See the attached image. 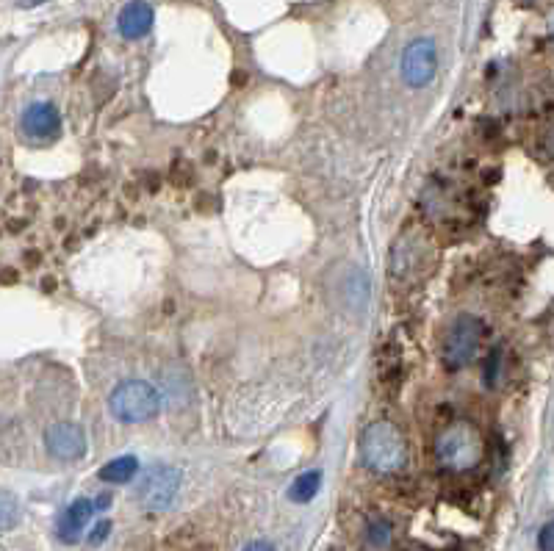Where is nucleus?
Here are the masks:
<instances>
[{
	"instance_id": "f8f14e48",
	"label": "nucleus",
	"mask_w": 554,
	"mask_h": 551,
	"mask_svg": "<svg viewBox=\"0 0 554 551\" xmlns=\"http://www.w3.org/2000/svg\"><path fill=\"white\" fill-rule=\"evenodd\" d=\"M322 488V471H305L297 480L291 482L289 499L294 504H308Z\"/></svg>"
},
{
	"instance_id": "2eb2a0df",
	"label": "nucleus",
	"mask_w": 554,
	"mask_h": 551,
	"mask_svg": "<svg viewBox=\"0 0 554 551\" xmlns=\"http://www.w3.org/2000/svg\"><path fill=\"white\" fill-rule=\"evenodd\" d=\"M538 549L554 551V518L552 521H546L541 532H538Z\"/></svg>"
},
{
	"instance_id": "4468645a",
	"label": "nucleus",
	"mask_w": 554,
	"mask_h": 551,
	"mask_svg": "<svg viewBox=\"0 0 554 551\" xmlns=\"http://www.w3.org/2000/svg\"><path fill=\"white\" fill-rule=\"evenodd\" d=\"M388 540H391V524L383 521V518L372 521L369 524V543L377 546V549H383V546H388Z\"/></svg>"
},
{
	"instance_id": "423d86ee",
	"label": "nucleus",
	"mask_w": 554,
	"mask_h": 551,
	"mask_svg": "<svg viewBox=\"0 0 554 551\" xmlns=\"http://www.w3.org/2000/svg\"><path fill=\"white\" fill-rule=\"evenodd\" d=\"M438 70V53L433 39H416L402 53V78L410 86H427Z\"/></svg>"
},
{
	"instance_id": "6ab92c4d",
	"label": "nucleus",
	"mask_w": 554,
	"mask_h": 551,
	"mask_svg": "<svg viewBox=\"0 0 554 551\" xmlns=\"http://www.w3.org/2000/svg\"><path fill=\"white\" fill-rule=\"evenodd\" d=\"M95 507H97V510H106V507H111V496H109V493H103V496H100V499H97V502H95Z\"/></svg>"
},
{
	"instance_id": "9d476101",
	"label": "nucleus",
	"mask_w": 554,
	"mask_h": 551,
	"mask_svg": "<svg viewBox=\"0 0 554 551\" xmlns=\"http://www.w3.org/2000/svg\"><path fill=\"white\" fill-rule=\"evenodd\" d=\"M117 25H120V34L125 39H139L153 28V9L147 6L145 0H133L122 9Z\"/></svg>"
},
{
	"instance_id": "39448f33",
	"label": "nucleus",
	"mask_w": 554,
	"mask_h": 551,
	"mask_svg": "<svg viewBox=\"0 0 554 551\" xmlns=\"http://www.w3.org/2000/svg\"><path fill=\"white\" fill-rule=\"evenodd\" d=\"M178 491H181V471L175 466H153L147 468L136 485V499L145 510L161 513L175 502Z\"/></svg>"
},
{
	"instance_id": "6e6552de",
	"label": "nucleus",
	"mask_w": 554,
	"mask_h": 551,
	"mask_svg": "<svg viewBox=\"0 0 554 551\" xmlns=\"http://www.w3.org/2000/svg\"><path fill=\"white\" fill-rule=\"evenodd\" d=\"M61 128V117L53 103H34L23 111V131L31 139H53Z\"/></svg>"
},
{
	"instance_id": "f3484780",
	"label": "nucleus",
	"mask_w": 554,
	"mask_h": 551,
	"mask_svg": "<svg viewBox=\"0 0 554 551\" xmlns=\"http://www.w3.org/2000/svg\"><path fill=\"white\" fill-rule=\"evenodd\" d=\"M496 366H499V352H494V355H491V360H488V372H485V383H488V385H494L496 372H499Z\"/></svg>"
},
{
	"instance_id": "f03ea898",
	"label": "nucleus",
	"mask_w": 554,
	"mask_h": 551,
	"mask_svg": "<svg viewBox=\"0 0 554 551\" xmlns=\"http://www.w3.org/2000/svg\"><path fill=\"white\" fill-rule=\"evenodd\" d=\"M482 452V435L469 421H455L435 438V457L449 471H469L480 463Z\"/></svg>"
},
{
	"instance_id": "a211bd4d",
	"label": "nucleus",
	"mask_w": 554,
	"mask_h": 551,
	"mask_svg": "<svg viewBox=\"0 0 554 551\" xmlns=\"http://www.w3.org/2000/svg\"><path fill=\"white\" fill-rule=\"evenodd\" d=\"M241 551H277L272 543H266V540H253V543H247Z\"/></svg>"
},
{
	"instance_id": "dca6fc26",
	"label": "nucleus",
	"mask_w": 554,
	"mask_h": 551,
	"mask_svg": "<svg viewBox=\"0 0 554 551\" xmlns=\"http://www.w3.org/2000/svg\"><path fill=\"white\" fill-rule=\"evenodd\" d=\"M109 535H111V521H100V524L89 532V543H92V546H100V543L109 538Z\"/></svg>"
},
{
	"instance_id": "0eeeda50",
	"label": "nucleus",
	"mask_w": 554,
	"mask_h": 551,
	"mask_svg": "<svg viewBox=\"0 0 554 551\" xmlns=\"http://www.w3.org/2000/svg\"><path fill=\"white\" fill-rule=\"evenodd\" d=\"M45 446L59 460H81L86 455V435L78 424L61 421L45 432Z\"/></svg>"
},
{
	"instance_id": "7ed1b4c3",
	"label": "nucleus",
	"mask_w": 554,
	"mask_h": 551,
	"mask_svg": "<svg viewBox=\"0 0 554 551\" xmlns=\"http://www.w3.org/2000/svg\"><path fill=\"white\" fill-rule=\"evenodd\" d=\"M161 408V394L145 380H125L109 396L111 416L122 424H142Z\"/></svg>"
},
{
	"instance_id": "aec40b11",
	"label": "nucleus",
	"mask_w": 554,
	"mask_h": 551,
	"mask_svg": "<svg viewBox=\"0 0 554 551\" xmlns=\"http://www.w3.org/2000/svg\"><path fill=\"white\" fill-rule=\"evenodd\" d=\"M39 3H45V0H20V6H39Z\"/></svg>"
},
{
	"instance_id": "20e7f679",
	"label": "nucleus",
	"mask_w": 554,
	"mask_h": 551,
	"mask_svg": "<svg viewBox=\"0 0 554 551\" xmlns=\"http://www.w3.org/2000/svg\"><path fill=\"white\" fill-rule=\"evenodd\" d=\"M482 341V322L477 316L463 313L455 319V324L449 327V333L444 338V347H441V363H444L446 372H460L466 369L471 360L477 358Z\"/></svg>"
},
{
	"instance_id": "1a4fd4ad",
	"label": "nucleus",
	"mask_w": 554,
	"mask_h": 551,
	"mask_svg": "<svg viewBox=\"0 0 554 551\" xmlns=\"http://www.w3.org/2000/svg\"><path fill=\"white\" fill-rule=\"evenodd\" d=\"M95 510V502H89V499H75V502L64 510V516L59 518V538L64 540V543H78L81 535H84L86 524L95 516Z\"/></svg>"
},
{
	"instance_id": "f257e3e1",
	"label": "nucleus",
	"mask_w": 554,
	"mask_h": 551,
	"mask_svg": "<svg viewBox=\"0 0 554 551\" xmlns=\"http://www.w3.org/2000/svg\"><path fill=\"white\" fill-rule=\"evenodd\" d=\"M361 457L366 468H372L377 474H394L408 463V446L394 424L374 421L363 430Z\"/></svg>"
},
{
	"instance_id": "9b49d317",
	"label": "nucleus",
	"mask_w": 554,
	"mask_h": 551,
	"mask_svg": "<svg viewBox=\"0 0 554 551\" xmlns=\"http://www.w3.org/2000/svg\"><path fill=\"white\" fill-rule=\"evenodd\" d=\"M136 471H139V460L133 455H122L100 468V480L111 482V485H125L136 477Z\"/></svg>"
},
{
	"instance_id": "ddd939ff",
	"label": "nucleus",
	"mask_w": 554,
	"mask_h": 551,
	"mask_svg": "<svg viewBox=\"0 0 554 551\" xmlns=\"http://www.w3.org/2000/svg\"><path fill=\"white\" fill-rule=\"evenodd\" d=\"M20 521V502L14 499L12 491L0 493V524H3V532H9Z\"/></svg>"
}]
</instances>
